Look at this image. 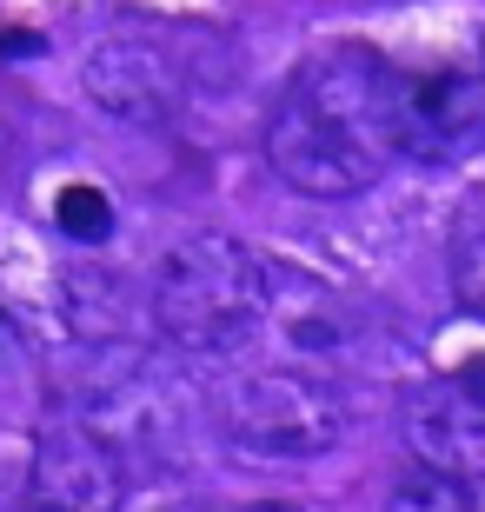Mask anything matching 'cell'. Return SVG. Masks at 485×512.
I'll list each match as a JSON object with an SVG mask.
<instances>
[{
	"mask_svg": "<svg viewBox=\"0 0 485 512\" xmlns=\"http://www.w3.org/2000/svg\"><path fill=\"white\" fill-rule=\"evenodd\" d=\"M266 160L306 200L366 193L399 160V67L373 47L306 60L266 120Z\"/></svg>",
	"mask_w": 485,
	"mask_h": 512,
	"instance_id": "cell-1",
	"label": "cell"
},
{
	"mask_svg": "<svg viewBox=\"0 0 485 512\" xmlns=\"http://www.w3.org/2000/svg\"><path fill=\"white\" fill-rule=\"evenodd\" d=\"M147 306L173 353L220 360L273 320V260L233 233H187L160 253Z\"/></svg>",
	"mask_w": 485,
	"mask_h": 512,
	"instance_id": "cell-2",
	"label": "cell"
},
{
	"mask_svg": "<svg viewBox=\"0 0 485 512\" xmlns=\"http://www.w3.org/2000/svg\"><path fill=\"white\" fill-rule=\"evenodd\" d=\"M346 393L299 366H260L220 393V433L246 459H319L346 439Z\"/></svg>",
	"mask_w": 485,
	"mask_h": 512,
	"instance_id": "cell-3",
	"label": "cell"
},
{
	"mask_svg": "<svg viewBox=\"0 0 485 512\" xmlns=\"http://www.w3.org/2000/svg\"><path fill=\"white\" fill-rule=\"evenodd\" d=\"M74 419L87 433H100L113 453L127 459L133 446L147 459H173L180 453V386L140 353H120L113 366H100L94 386L80 393Z\"/></svg>",
	"mask_w": 485,
	"mask_h": 512,
	"instance_id": "cell-4",
	"label": "cell"
},
{
	"mask_svg": "<svg viewBox=\"0 0 485 512\" xmlns=\"http://www.w3.org/2000/svg\"><path fill=\"white\" fill-rule=\"evenodd\" d=\"M485 153V74L479 67H399V160L459 167Z\"/></svg>",
	"mask_w": 485,
	"mask_h": 512,
	"instance_id": "cell-5",
	"label": "cell"
},
{
	"mask_svg": "<svg viewBox=\"0 0 485 512\" xmlns=\"http://www.w3.org/2000/svg\"><path fill=\"white\" fill-rule=\"evenodd\" d=\"M406 446L426 473L485 493V373L426 380L406 399Z\"/></svg>",
	"mask_w": 485,
	"mask_h": 512,
	"instance_id": "cell-6",
	"label": "cell"
},
{
	"mask_svg": "<svg viewBox=\"0 0 485 512\" xmlns=\"http://www.w3.org/2000/svg\"><path fill=\"white\" fill-rule=\"evenodd\" d=\"M27 506L34 512H120L127 506V459L80 419H60L34 439L27 459Z\"/></svg>",
	"mask_w": 485,
	"mask_h": 512,
	"instance_id": "cell-7",
	"label": "cell"
},
{
	"mask_svg": "<svg viewBox=\"0 0 485 512\" xmlns=\"http://www.w3.org/2000/svg\"><path fill=\"white\" fill-rule=\"evenodd\" d=\"M80 94L94 100V114L120 120V127H160L180 107V74L147 40H100L80 60Z\"/></svg>",
	"mask_w": 485,
	"mask_h": 512,
	"instance_id": "cell-8",
	"label": "cell"
},
{
	"mask_svg": "<svg viewBox=\"0 0 485 512\" xmlns=\"http://www.w3.org/2000/svg\"><path fill=\"white\" fill-rule=\"evenodd\" d=\"M273 320H280L286 346L299 353H339L346 346V306L326 280H299L286 266H273Z\"/></svg>",
	"mask_w": 485,
	"mask_h": 512,
	"instance_id": "cell-9",
	"label": "cell"
},
{
	"mask_svg": "<svg viewBox=\"0 0 485 512\" xmlns=\"http://www.w3.org/2000/svg\"><path fill=\"white\" fill-rule=\"evenodd\" d=\"M54 220L67 240H80V247H100L113 233V200L94 187V180H74V187L54 193Z\"/></svg>",
	"mask_w": 485,
	"mask_h": 512,
	"instance_id": "cell-10",
	"label": "cell"
},
{
	"mask_svg": "<svg viewBox=\"0 0 485 512\" xmlns=\"http://www.w3.org/2000/svg\"><path fill=\"white\" fill-rule=\"evenodd\" d=\"M386 512H479V493H466V486L426 473V466H412V473L386 493Z\"/></svg>",
	"mask_w": 485,
	"mask_h": 512,
	"instance_id": "cell-11",
	"label": "cell"
},
{
	"mask_svg": "<svg viewBox=\"0 0 485 512\" xmlns=\"http://www.w3.org/2000/svg\"><path fill=\"white\" fill-rule=\"evenodd\" d=\"M452 286L472 313H485V220H472L459 240H452Z\"/></svg>",
	"mask_w": 485,
	"mask_h": 512,
	"instance_id": "cell-12",
	"label": "cell"
},
{
	"mask_svg": "<svg viewBox=\"0 0 485 512\" xmlns=\"http://www.w3.org/2000/svg\"><path fill=\"white\" fill-rule=\"evenodd\" d=\"M40 40L34 34H0V54H34Z\"/></svg>",
	"mask_w": 485,
	"mask_h": 512,
	"instance_id": "cell-13",
	"label": "cell"
},
{
	"mask_svg": "<svg viewBox=\"0 0 485 512\" xmlns=\"http://www.w3.org/2000/svg\"><path fill=\"white\" fill-rule=\"evenodd\" d=\"M7 153H14V120H7V107H0V167H7Z\"/></svg>",
	"mask_w": 485,
	"mask_h": 512,
	"instance_id": "cell-14",
	"label": "cell"
},
{
	"mask_svg": "<svg viewBox=\"0 0 485 512\" xmlns=\"http://www.w3.org/2000/svg\"><path fill=\"white\" fill-rule=\"evenodd\" d=\"M246 512H306V506H286V499H260V506H246Z\"/></svg>",
	"mask_w": 485,
	"mask_h": 512,
	"instance_id": "cell-15",
	"label": "cell"
},
{
	"mask_svg": "<svg viewBox=\"0 0 485 512\" xmlns=\"http://www.w3.org/2000/svg\"><path fill=\"white\" fill-rule=\"evenodd\" d=\"M0 353H7V313H0Z\"/></svg>",
	"mask_w": 485,
	"mask_h": 512,
	"instance_id": "cell-16",
	"label": "cell"
},
{
	"mask_svg": "<svg viewBox=\"0 0 485 512\" xmlns=\"http://www.w3.org/2000/svg\"><path fill=\"white\" fill-rule=\"evenodd\" d=\"M479 512H485V506H479Z\"/></svg>",
	"mask_w": 485,
	"mask_h": 512,
	"instance_id": "cell-17",
	"label": "cell"
}]
</instances>
